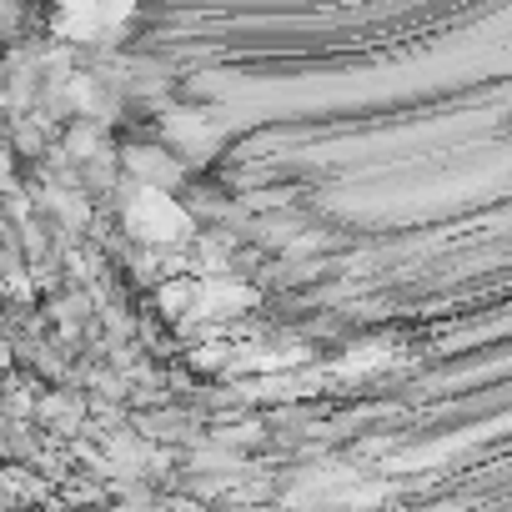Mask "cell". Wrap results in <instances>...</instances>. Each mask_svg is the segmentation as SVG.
I'll list each match as a JSON object with an SVG mask.
<instances>
[{
	"label": "cell",
	"instance_id": "obj_1",
	"mask_svg": "<svg viewBox=\"0 0 512 512\" xmlns=\"http://www.w3.org/2000/svg\"><path fill=\"white\" fill-rule=\"evenodd\" d=\"M116 156H121V176H131V181H141V186L171 191V186L186 181V171H181V161H176L171 146H126V151H116Z\"/></svg>",
	"mask_w": 512,
	"mask_h": 512
},
{
	"label": "cell",
	"instance_id": "obj_2",
	"mask_svg": "<svg viewBox=\"0 0 512 512\" xmlns=\"http://www.w3.org/2000/svg\"><path fill=\"white\" fill-rule=\"evenodd\" d=\"M101 146H106V126H101V121H91V116L66 121V131H61V151H66L71 161H86V156L101 151Z\"/></svg>",
	"mask_w": 512,
	"mask_h": 512
},
{
	"label": "cell",
	"instance_id": "obj_3",
	"mask_svg": "<svg viewBox=\"0 0 512 512\" xmlns=\"http://www.w3.org/2000/svg\"><path fill=\"white\" fill-rule=\"evenodd\" d=\"M191 297H196V282H191V277H176L171 287H161V292H156V302H161V312H166V317L191 312Z\"/></svg>",
	"mask_w": 512,
	"mask_h": 512
},
{
	"label": "cell",
	"instance_id": "obj_4",
	"mask_svg": "<svg viewBox=\"0 0 512 512\" xmlns=\"http://www.w3.org/2000/svg\"><path fill=\"white\" fill-rule=\"evenodd\" d=\"M6 367H11V347H6V342H0V372H6Z\"/></svg>",
	"mask_w": 512,
	"mask_h": 512
}]
</instances>
